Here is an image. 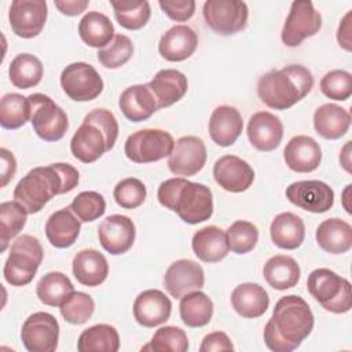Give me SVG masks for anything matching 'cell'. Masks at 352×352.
Instances as JSON below:
<instances>
[{
	"label": "cell",
	"instance_id": "obj_1",
	"mask_svg": "<svg viewBox=\"0 0 352 352\" xmlns=\"http://www.w3.org/2000/svg\"><path fill=\"white\" fill-rule=\"evenodd\" d=\"M314 314L308 302L296 294L278 300L264 327V342L274 352H292L311 334Z\"/></svg>",
	"mask_w": 352,
	"mask_h": 352
},
{
	"label": "cell",
	"instance_id": "obj_2",
	"mask_svg": "<svg viewBox=\"0 0 352 352\" xmlns=\"http://www.w3.org/2000/svg\"><path fill=\"white\" fill-rule=\"evenodd\" d=\"M78 170L65 162L37 166L29 170L14 188V201L28 213L40 212L55 195L70 192L78 184Z\"/></svg>",
	"mask_w": 352,
	"mask_h": 352
},
{
	"label": "cell",
	"instance_id": "obj_3",
	"mask_svg": "<svg viewBox=\"0 0 352 352\" xmlns=\"http://www.w3.org/2000/svg\"><path fill=\"white\" fill-rule=\"evenodd\" d=\"M157 198L162 206L177 213L188 224L209 220L213 214V198L208 186L184 177H172L158 187Z\"/></svg>",
	"mask_w": 352,
	"mask_h": 352
},
{
	"label": "cell",
	"instance_id": "obj_4",
	"mask_svg": "<svg viewBox=\"0 0 352 352\" xmlns=\"http://www.w3.org/2000/svg\"><path fill=\"white\" fill-rule=\"evenodd\" d=\"M312 87L314 76L305 66L289 65L261 76L257 82V95L265 106L286 110L304 99Z\"/></svg>",
	"mask_w": 352,
	"mask_h": 352
},
{
	"label": "cell",
	"instance_id": "obj_5",
	"mask_svg": "<svg viewBox=\"0 0 352 352\" xmlns=\"http://www.w3.org/2000/svg\"><path fill=\"white\" fill-rule=\"evenodd\" d=\"M118 136V122L107 109L89 111L70 140L72 154L84 164L99 160L114 147Z\"/></svg>",
	"mask_w": 352,
	"mask_h": 352
},
{
	"label": "cell",
	"instance_id": "obj_6",
	"mask_svg": "<svg viewBox=\"0 0 352 352\" xmlns=\"http://www.w3.org/2000/svg\"><path fill=\"white\" fill-rule=\"evenodd\" d=\"M44 250L36 236L21 235L11 248L4 263L3 275L11 286H25L30 283L43 261Z\"/></svg>",
	"mask_w": 352,
	"mask_h": 352
},
{
	"label": "cell",
	"instance_id": "obj_7",
	"mask_svg": "<svg viewBox=\"0 0 352 352\" xmlns=\"http://www.w3.org/2000/svg\"><path fill=\"white\" fill-rule=\"evenodd\" d=\"M309 294L333 314H345L352 307V292L348 279L329 268L314 270L307 279Z\"/></svg>",
	"mask_w": 352,
	"mask_h": 352
},
{
	"label": "cell",
	"instance_id": "obj_8",
	"mask_svg": "<svg viewBox=\"0 0 352 352\" xmlns=\"http://www.w3.org/2000/svg\"><path fill=\"white\" fill-rule=\"evenodd\" d=\"M175 146L172 135L164 129L146 128L133 132L125 140L124 151L136 164H148L169 157Z\"/></svg>",
	"mask_w": 352,
	"mask_h": 352
},
{
	"label": "cell",
	"instance_id": "obj_9",
	"mask_svg": "<svg viewBox=\"0 0 352 352\" xmlns=\"http://www.w3.org/2000/svg\"><path fill=\"white\" fill-rule=\"evenodd\" d=\"M28 98L30 102V122L36 135L45 142L60 140L69 128L63 109L44 94H32Z\"/></svg>",
	"mask_w": 352,
	"mask_h": 352
},
{
	"label": "cell",
	"instance_id": "obj_10",
	"mask_svg": "<svg viewBox=\"0 0 352 352\" xmlns=\"http://www.w3.org/2000/svg\"><path fill=\"white\" fill-rule=\"evenodd\" d=\"M202 14L213 32L230 36L246 28L249 10L241 0H208L204 3Z\"/></svg>",
	"mask_w": 352,
	"mask_h": 352
},
{
	"label": "cell",
	"instance_id": "obj_11",
	"mask_svg": "<svg viewBox=\"0 0 352 352\" xmlns=\"http://www.w3.org/2000/svg\"><path fill=\"white\" fill-rule=\"evenodd\" d=\"M63 92L76 102H89L103 91V80L95 67L85 62L67 65L60 74Z\"/></svg>",
	"mask_w": 352,
	"mask_h": 352
},
{
	"label": "cell",
	"instance_id": "obj_12",
	"mask_svg": "<svg viewBox=\"0 0 352 352\" xmlns=\"http://www.w3.org/2000/svg\"><path fill=\"white\" fill-rule=\"evenodd\" d=\"M322 28V16L311 1H293L282 29V41L287 47H297L305 38L315 36Z\"/></svg>",
	"mask_w": 352,
	"mask_h": 352
},
{
	"label": "cell",
	"instance_id": "obj_13",
	"mask_svg": "<svg viewBox=\"0 0 352 352\" xmlns=\"http://www.w3.org/2000/svg\"><path fill=\"white\" fill-rule=\"evenodd\" d=\"M21 340L29 352H54L59 340V323L48 312H34L22 324Z\"/></svg>",
	"mask_w": 352,
	"mask_h": 352
},
{
	"label": "cell",
	"instance_id": "obj_14",
	"mask_svg": "<svg viewBox=\"0 0 352 352\" xmlns=\"http://www.w3.org/2000/svg\"><path fill=\"white\" fill-rule=\"evenodd\" d=\"M48 15L44 0H14L10 6L8 19L12 32L22 38L38 36Z\"/></svg>",
	"mask_w": 352,
	"mask_h": 352
},
{
	"label": "cell",
	"instance_id": "obj_15",
	"mask_svg": "<svg viewBox=\"0 0 352 352\" xmlns=\"http://www.w3.org/2000/svg\"><path fill=\"white\" fill-rule=\"evenodd\" d=\"M206 146L198 136H182L168 158V168L176 176H194L206 162Z\"/></svg>",
	"mask_w": 352,
	"mask_h": 352
},
{
	"label": "cell",
	"instance_id": "obj_16",
	"mask_svg": "<svg viewBox=\"0 0 352 352\" xmlns=\"http://www.w3.org/2000/svg\"><path fill=\"white\" fill-rule=\"evenodd\" d=\"M286 198L307 212L324 213L334 204V191L320 180H300L286 188Z\"/></svg>",
	"mask_w": 352,
	"mask_h": 352
},
{
	"label": "cell",
	"instance_id": "obj_17",
	"mask_svg": "<svg viewBox=\"0 0 352 352\" xmlns=\"http://www.w3.org/2000/svg\"><path fill=\"white\" fill-rule=\"evenodd\" d=\"M98 236L100 245L107 253L114 256L124 254L135 242V224L128 216L111 214L99 224Z\"/></svg>",
	"mask_w": 352,
	"mask_h": 352
},
{
	"label": "cell",
	"instance_id": "obj_18",
	"mask_svg": "<svg viewBox=\"0 0 352 352\" xmlns=\"http://www.w3.org/2000/svg\"><path fill=\"white\" fill-rule=\"evenodd\" d=\"M204 285L205 274L202 267L197 261L188 258L176 260L168 267L164 275V286L175 298H182L190 292L199 290Z\"/></svg>",
	"mask_w": 352,
	"mask_h": 352
},
{
	"label": "cell",
	"instance_id": "obj_19",
	"mask_svg": "<svg viewBox=\"0 0 352 352\" xmlns=\"http://www.w3.org/2000/svg\"><path fill=\"white\" fill-rule=\"evenodd\" d=\"M213 177L223 190L242 192L252 186L254 170L246 161L236 155H223L214 162Z\"/></svg>",
	"mask_w": 352,
	"mask_h": 352
},
{
	"label": "cell",
	"instance_id": "obj_20",
	"mask_svg": "<svg viewBox=\"0 0 352 352\" xmlns=\"http://www.w3.org/2000/svg\"><path fill=\"white\" fill-rule=\"evenodd\" d=\"M172 312V302L164 292L147 289L138 294L133 302L135 320L144 327H155L165 323Z\"/></svg>",
	"mask_w": 352,
	"mask_h": 352
},
{
	"label": "cell",
	"instance_id": "obj_21",
	"mask_svg": "<svg viewBox=\"0 0 352 352\" xmlns=\"http://www.w3.org/2000/svg\"><path fill=\"white\" fill-rule=\"evenodd\" d=\"M248 138L258 151H272L282 142L283 124L270 111H257L249 118Z\"/></svg>",
	"mask_w": 352,
	"mask_h": 352
},
{
	"label": "cell",
	"instance_id": "obj_22",
	"mask_svg": "<svg viewBox=\"0 0 352 352\" xmlns=\"http://www.w3.org/2000/svg\"><path fill=\"white\" fill-rule=\"evenodd\" d=\"M286 165L298 173H309L318 169L322 161L319 143L307 135H297L289 140L283 150Z\"/></svg>",
	"mask_w": 352,
	"mask_h": 352
},
{
	"label": "cell",
	"instance_id": "obj_23",
	"mask_svg": "<svg viewBox=\"0 0 352 352\" xmlns=\"http://www.w3.org/2000/svg\"><path fill=\"white\" fill-rule=\"evenodd\" d=\"M197 45L198 36L190 26L175 25L161 36L158 51L169 62H182L195 52Z\"/></svg>",
	"mask_w": 352,
	"mask_h": 352
},
{
	"label": "cell",
	"instance_id": "obj_24",
	"mask_svg": "<svg viewBox=\"0 0 352 352\" xmlns=\"http://www.w3.org/2000/svg\"><path fill=\"white\" fill-rule=\"evenodd\" d=\"M243 129V121L239 111L227 104L217 106L209 120V135L212 140L221 147H228L236 142Z\"/></svg>",
	"mask_w": 352,
	"mask_h": 352
},
{
	"label": "cell",
	"instance_id": "obj_25",
	"mask_svg": "<svg viewBox=\"0 0 352 352\" xmlns=\"http://www.w3.org/2000/svg\"><path fill=\"white\" fill-rule=\"evenodd\" d=\"M153 92L158 110L179 102L187 92V77L176 69H162L147 84Z\"/></svg>",
	"mask_w": 352,
	"mask_h": 352
},
{
	"label": "cell",
	"instance_id": "obj_26",
	"mask_svg": "<svg viewBox=\"0 0 352 352\" xmlns=\"http://www.w3.org/2000/svg\"><path fill=\"white\" fill-rule=\"evenodd\" d=\"M118 106L122 114L132 122L146 121L158 110L157 100L147 84H136L124 89Z\"/></svg>",
	"mask_w": 352,
	"mask_h": 352
},
{
	"label": "cell",
	"instance_id": "obj_27",
	"mask_svg": "<svg viewBox=\"0 0 352 352\" xmlns=\"http://www.w3.org/2000/svg\"><path fill=\"white\" fill-rule=\"evenodd\" d=\"M73 274L81 285L95 287L106 280L109 264L106 257L96 249H84L73 257Z\"/></svg>",
	"mask_w": 352,
	"mask_h": 352
},
{
	"label": "cell",
	"instance_id": "obj_28",
	"mask_svg": "<svg viewBox=\"0 0 352 352\" xmlns=\"http://www.w3.org/2000/svg\"><path fill=\"white\" fill-rule=\"evenodd\" d=\"M195 256L204 263H217L228 254L226 231L217 226H206L192 235L191 241Z\"/></svg>",
	"mask_w": 352,
	"mask_h": 352
},
{
	"label": "cell",
	"instance_id": "obj_29",
	"mask_svg": "<svg viewBox=\"0 0 352 352\" xmlns=\"http://www.w3.org/2000/svg\"><path fill=\"white\" fill-rule=\"evenodd\" d=\"M81 221L67 208L54 212L45 223V235L48 242L58 248L65 249L72 246L78 238Z\"/></svg>",
	"mask_w": 352,
	"mask_h": 352
},
{
	"label": "cell",
	"instance_id": "obj_30",
	"mask_svg": "<svg viewBox=\"0 0 352 352\" xmlns=\"http://www.w3.org/2000/svg\"><path fill=\"white\" fill-rule=\"evenodd\" d=\"M231 304L238 315L248 319L260 318L270 305L268 293L257 283L238 285L231 293Z\"/></svg>",
	"mask_w": 352,
	"mask_h": 352
},
{
	"label": "cell",
	"instance_id": "obj_31",
	"mask_svg": "<svg viewBox=\"0 0 352 352\" xmlns=\"http://www.w3.org/2000/svg\"><path fill=\"white\" fill-rule=\"evenodd\" d=\"M314 126L316 133L324 139H340L351 126V114L338 104L324 103L314 113Z\"/></svg>",
	"mask_w": 352,
	"mask_h": 352
},
{
	"label": "cell",
	"instance_id": "obj_32",
	"mask_svg": "<svg viewBox=\"0 0 352 352\" xmlns=\"http://www.w3.org/2000/svg\"><path fill=\"white\" fill-rule=\"evenodd\" d=\"M316 242L327 253L342 254L352 246V227L349 223L331 217L322 221L316 228Z\"/></svg>",
	"mask_w": 352,
	"mask_h": 352
},
{
	"label": "cell",
	"instance_id": "obj_33",
	"mask_svg": "<svg viewBox=\"0 0 352 352\" xmlns=\"http://www.w3.org/2000/svg\"><path fill=\"white\" fill-rule=\"evenodd\" d=\"M270 234L272 242L286 250H293L301 246L305 238V226L300 216L292 212H283L275 216L271 223Z\"/></svg>",
	"mask_w": 352,
	"mask_h": 352
},
{
	"label": "cell",
	"instance_id": "obj_34",
	"mask_svg": "<svg viewBox=\"0 0 352 352\" xmlns=\"http://www.w3.org/2000/svg\"><path fill=\"white\" fill-rule=\"evenodd\" d=\"M263 275L272 289L286 290L298 283L301 270L293 257L276 254L267 260L263 268Z\"/></svg>",
	"mask_w": 352,
	"mask_h": 352
},
{
	"label": "cell",
	"instance_id": "obj_35",
	"mask_svg": "<svg viewBox=\"0 0 352 352\" xmlns=\"http://www.w3.org/2000/svg\"><path fill=\"white\" fill-rule=\"evenodd\" d=\"M81 40L94 48L106 47L114 37V26L109 16L98 11L87 12L78 23Z\"/></svg>",
	"mask_w": 352,
	"mask_h": 352
},
{
	"label": "cell",
	"instance_id": "obj_36",
	"mask_svg": "<svg viewBox=\"0 0 352 352\" xmlns=\"http://www.w3.org/2000/svg\"><path fill=\"white\" fill-rule=\"evenodd\" d=\"M180 318L188 327H202L213 316V301L199 290L190 292L180 298Z\"/></svg>",
	"mask_w": 352,
	"mask_h": 352
},
{
	"label": "cell",
	"instance_id": "obj_37",
	"mask_svg": "<svg viewBox=\"0 0 352 352\" xmlns=\"http://www.w3.org/2000/svg\"><path fill=\"white\" fill-rule=\"evenodd\" d=\"M118 348V331L116 327L104 323L85 329L77 341V349L80 352H117Z\"/></svg>",
	"mask_w": 352,
	"mask_h": 352
},
{
	"label": "cell",
	"instance_id": "obj_38",
	"mask_svg": "<svg viewBox=\"0 0 352 352\" xmlns=\"http://www.w3.org/2000/svg\"><path fill=\"white\" fill-rule=\"evenodd\" d=\"M43 63L32 54L16 55L8 69L11 84L19 89H28L36 87L43 78Z\"/></svg>",
	"mask_w": 352,
	"mask_h": 352
},
{
	"label": "cell",
	"instance_id": "obj_39",
	"mask_svg": "<svg viewBox=\"0 0 352 352\" xmlns=\"http://www.w3.org/2000/svg\"><path fill=\"white\" fill-rule=\"evenodd\" d=\"M74 292L72 280L62 272L52 271L45 274L37 283L36 293L38 300L50 307H60V304Z\"/></svg>",
	"mask_w": 352,
	"mask_h": 352
},
{
	"label": "cell",
	"instance_id": "obj_40",
	"mask_svg": "<svg viewBox=\"0 0 352 352\" xmlns=\"http://www.w3.org/2000/svg\"><path fill=\"white\" fill-rule=\"evenodd\" d=\"M30 121V102L21 94H6L0 102V125L18 129Z\"/></svg>",
	"mask_w": 352,
	"mask_h": 352
},
{
	"label": "cell",
	"instance_id": "obj_41",
	"mask_svg": "<svg viewBox=\"0 0 352 352\" xmlns=\"http://www.w3.org/2000/svg\"><path fill=\"white\" fill-rule=\"evenodd\" d=\"M26 209L16 201H6L0 204V250L4 252L8 242L22 231L28 217Z\"/></svg>",
	"mask_w": 352,
	"mask_h": 352
},
{
	"label": "cell",
	"instance_id": "obj_42",
	"mask_svg": "<svg viewBox=\"0 0 352 352\" xmlns=\"http://www.w3.org/2000/svg\"><path fill=\"white\" fill-rule=\"evenodd\" d=\"M117 22L128 30H139L148 22L151 16L150 4L146 0L110 1Z\"/></svg>",
	"mask_w": 352,
	"mask_h": 352
},
{
	"label": "cell",
	"instance_id": "obj_43",
	"mask_svg": "<svg viewBox=\"0 0 352 352\" xmlns=\"http://www.w3.org/2000/svg\"><path fill=\"white\" fill-rule=\"evenodd\" d=\"M154 351V352H186L188 349V338L183 329L176 326H164L160 327L151 341L142 348V351Z\"/></svg>",
	"mask_w": 352,
	"mask_h": 352
},
{
	"label": "cell",
	"instance_id": "obj_44",
	"mask_svg": "<svg viewBox=\"0 0 352 352\" xmlns=\"http://www.w3.org/2000/svg\"><path fill=\"white\" fill-rule=\"evenodd\" d=\"M226 236L231 252L245 254L254 249L258 241V230L250 221L236 220L227 228Z\"/></svg>",
	"mask_w": 352,
	"mask_h": 352
},
{
	"label": "cell",
	"instance_id": "obj_45",
	"mask_svg": "<svg viewBox=\"0 0 352 352\" xmlns=\"http://www.w3.org/2000/svg\"><path fill=\"white\" fill-rule=\"evenodd\" d=\"M133 54V44L125 34H116L113 40L98 51V60L107 69H118L125 65Z\"/></svg>",
	"mask_w": 352,
	"mask_h": 352
},
{
	"label": "cell",
	"instance_id": "obj_46",
	"mask_svg": "<svg viewBox=\"0 0 352 352\" xmlns=\"http://www.w3.org/2000/svg\"><path fill=\"white\" fill-rule=\"evenodd\" d=\"M95 311V301L84 292H73L62 304L60 314L72 324L85 323Z\"/></svg>",
	"mask_w": 352,
	"mask_h": 352
},
{
	"label": "cell",
	"instance_id": "obj_47",
	"mask_svg": "<svg viewBox=\"0 0 352 352\" xmlns=\"http://www.w3.org/2000/svg\"><path fill=\"white\" fill-rule=\"evenodd\" d=\"M69 209L78 217L80 221L88 223L102 217L106 212V201L96 191H82L69 205Z\"/></svg>",
	"mask_w": 352,
	"mask_h": 352
},
{
	"label": "cell",
	"instance_id": "obj_48",
	"mask_svg": "<svg viewBox=\"0 0 352 352\" xmlns=\"http://www.w3.org/2000/svg\"><path fill=\"white\" fill-rule=\"evenodd\" d=\"M147 195L146 186L136 177H126L118 182L114 187L113 197L124 209H135L140 206Z\"/></svg>",
	"mask_w": 352,
	"mask_h": 352
},
{
	"label": "cell",
	"instance_id": "obj_49",
	"mask_svg": "<svg viewBox=\"0 0 352 352\" xmlns=\"http://www.w3.org/2000/svg\"><path fill=\"white\" fill-rule=\"evenodd\" d=\"M320 91L333 100H346L352 95V74L346 70H331L320 80Z\"/></svg>",
	"mask_w": 352,
	"mask_h": 352
},
{
	"label": "cell",
	"instance_id": "obj_50",
	"mask_svg": "<svg viewBox=\"0 0 352 352\" xmlns=\"http://www.w3.org/2000/svg\"><path fill=\"white\" fill-rule=\"evenodd\" d=\"M158 4L161 10L176 22L188 21L195 12L194 0H160Z\"/></svg>",
	"mask_w": 352,
	"mask_h": 352
},
{
	"label": "cell",
	"instance_id": "obj_51",
	"mask_svg": "<svg viewBox=\"0 0 352 352\" xmlns=\"http://www.w3.org/2000/svg\"><path fill=\"white\" fill-rule=\"evenodd\" d=\"M234 345L228 336L223 331H213L204 337L199 351L201 352H219V351H232Z\"/></svg>",
	"mask_w": 352,
	"mask_h": 352
},
{
	"label": "cell",
	"instance_id": "obj_52",
	"mask_svg": "<svg viewBox=\"0 0 352 352\" xmlns=\"http://www.w3.org/2000/svg\"><path fill=\"white\" fill-rule=\"evenodd\" d=\"M0 157H1V183H0V186L6 187L16 172V160H15L14 154L4 147L0 148Z\"/></svg>",
	"mask_w": 352,
	"mask_h": 352
},
{
	"label": "cell",
	"instance_id": "obj_53",
	"mask_svg": "<svg viewBox=\"0 0 352 352\" xmlns=\"http://www.w3.org/2000/svg\"><path fill=\"white\" fill-rule=\"evenodd\" d=\"M88 0H55V7L67 16L80 15L88 7Z\"/></svg>",
	"mask_w": 352,
	"mask_h": 352
},
{
	"label": "cell",
	"instance_id": "obj_54",
	"mask_svg": "<svg viewBox=\"0 0 352 352\" xmlns=\"http://www.w3.org/2000/svg\"><path fill=\"white\" fill-rule=\"evenodd\" d=\"M351 15L352 12L348 11L345 14V16L342 18L338 30H337V40L338 44L345 50V51H351L352 50V40H351Z\"/></svg>",
	"mask_w": 352,
	"mask_h": 352
},
{
	"label": "cell",
	"instance_id": "obj_55",
	"mask_svg": "<svg viewBox=\"0 0 352 352\" xmlns=\"http://www.w3.org/2000/svg\"><path fill=\"white\" fill-rule=\"evenodd\" d=\"M349 154H351V142H346V144L344 146V148L340 153V162L345 168L346 172H351V160H349L351 155Z\"/></svg>",
	"mask_w": 352,
	"mask_h": 352
}]
</instances>
